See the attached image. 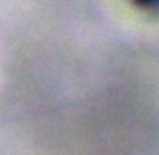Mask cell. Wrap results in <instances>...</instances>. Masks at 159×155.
Returning a JSON list of instances; mask_svg holds the SVG:
<instances>
[]
</instances>
